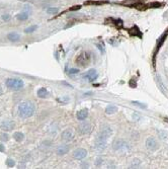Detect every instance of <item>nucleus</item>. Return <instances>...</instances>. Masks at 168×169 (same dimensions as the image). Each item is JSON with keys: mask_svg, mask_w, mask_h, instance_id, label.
Masks as SVG:
<instances>
[{"mask_svg": "<svg viewBox=\"0 0 168 169\" xmlns=\"http://www.w3.org/2000/svg\"><path fill=\"white\" fill-rule=\"evenodd\" d=\"M34 111H36V105L31 100H26L21 102L18 106V114L23 119H28L33 117Z\"/></svg>", "mask_w": 168, "mask_h": 169, "instance_id": "obj_1", "label": "nucleus"}, {"mask_svg": "<svg viewBox=\"0 0 168 169\" xmlns=\"http://www.w3.org/2000/svg\"><path fill=\"white\" fill-rule=\"evenodd\" d=\"M5 85L8 89L17 91V90L23 89L24 86V83L23 80L19 79V78H8L5 81Z\"/></svg>", "mask_w": 168, "mask_h": 169, "instance_id": "obj_2", "label": "nucleus"}, {"mask_svg": "<svg viewBox=\"0 0 168 169\" xmlns=\"http://www.w3.org/2000/svg\"><path fill=\"white\" fill-rule=\"evenodd\" d=\"M90 60H91L90 54L88 52H82L77 56L75 62L76 64L81 66V67H85V66H87L90 63Z\"/></svg>", "mask_w": 168, "mask_h": 169, "instance_id": "obj_3", "label": "nucleus"}, {"mask_svg": "<svg viewBox=\"0 0 168 169\" xmlns=\"http://www.w3.org/2000/svg\"><path fill=\"white\" fill-rule=\"evenodd\" d=\"M167 36H168V28H166V31H165L164 33H163L162 35L160 36V38L158 39V41H157L156 48H155L154 53H153V65H154V66H155V57H156L157 53L159 52L160 48H161V47H162V45H163V44H164L165 40H166V39H167Z\"/></svg>", "mask_w": 168, "mask_h": 169, "instance_id": "obj_4", "label": "nucleus"}, {"mask_svg": "<svg viewBox=\"0 0 168 169\" xmlns=\"http://www.w3.org/2000/svg\"><path fill=\"white\" fill-rule=\"evenodd\" d=\"M126 148H129L130 146L128 145L127 142H125L122 139H118V140H115L112 142V149L115 151H118V150H125Z\"/></svg>", "mask_w": 168, "mask_h": 169, "instance_id": "obj_5", "label": "nucleus"}, {"mask_svg": "<svg viewBox=\"0 0 168 169\" xmlns=\"http://www.w3.org/2000/svg\"><path fill=\"white\" fill-rule=\"evenodd\" d=\"M92 126L90 122H82L78 126V131L81 135H87L92 132Z\"/></svg>", "mask_w": 168, "mask_h": 169, "instance_id": "obj_6", "label": "nucleus"}, {"mask_svg": "<svg viewBox=\"0 0 168 169\" xmlns=\"http://www.w3.org/2000/svg\"><path fill=\"white\" fill-rule=\"evenodd\" d=\"M98 77V73L97 71H96L95 69H90L88 70L87 72H85L84 74L82 75V78L85 80H87V81H94V80L96 79V78Z\"/></svg>", "mask_w": 168, "mask_h": 169, "instance_id": "obj_7", "label": "nucleus"}, {"mask_svg": "<svg viewBox=\"0 0 168 169\" xmlns=\"http://www.w3.org/2000/svg\"><path fill=\"white\" fill-rule=\"evenodd\" d=\"M107 146V139L104 138H100V137H96V140H95V143H94V147L97 151H103L105 150Z\"/></svg>", "mask_w": 168, "mask_h": 169, "instance_id": "obj_8", "label": "nucleus"}, {"mask_svg": "<svg viewBox=\"0 0 168 169\" xmlns=\"http://www.w3.org/2000/svg\"><path fill=\"white\" fill-rule=\"evenodd\" d=\"M112 133H113V131H112V129L110 128V126H103L102 128H101L100 131H99V133H98L97 137L107 139V138H110V137L112 136Z\"/></svg>", "mask_w": 168, "mask_h": 169, "instance_id": "obj_9", "label": "nucleus"}, {"mask_svg": "<svg viewBox=\"0 0 168 169\" xmlns=\"http://www.w3.org/2000/svg\"><path fill=\"white\" fill-rule=\"evenodd\" d=\"M145 145H146V148H147L148 150H150V151H155V150H157V149L159 148V145H158L157 141L155 140L153 137H149V138L146 140Z\"/></svg>", "mask_w": 168, "mask_h": 169, "instance_id": "obj_10", "label": "nucleus"}, {"mask_svg": "<svg viewBox=\"0 0 168 169\" xmlns=\"http://www.w3.org/2000/svg\"><path fill=\"white\" fill-rule=\"evenodd\" d=\"M14 128H15V122L13 121H4L0 124V129L3 130V131H12Z\"/></svg>", "mask_w": 168, "mask_h": 169, "instance_id": "obj_11", "label": "nucleus"}, {"mask_svg": "<svg viewBox=\"0 0 168 169\" xmlns=\"http://www.w3.org/2000/svg\"><path fill=\"white\" fill-rule=\"evenodd\" d=\"M61 138H62V140L65 142H71L74 138V133L71 131V130L67 129V130H65V131L62 132Z\"/></svg>", "mask_w": 168, "mask_h": 169, "instance_id": "obj_12", "label": "nucleus"}, {"mask_svg": "<svg viewBox=\"0 0 168 169\" xmlns=\"http://www.w3.org/2000/svg\"><path fill=\"white\" fill-rule=\"evenodd\" d=\"M86 156H87V151H86V149H83V148H79L77 150L74 151L73 153V157L75 159H78V160L84 159Z\"/></svg>", "mask_w": 168, "mask_h": 169, "instance_id": "obj_13", "label": "nucleus"}, {"mask_svg": "<svg viewBox=\"0 0 168 169\" xmlns=\"http://www.w3.org/2000/svg\"><path fill=\"white\" fill-rule=\"evenodd\" d=\"M76 117H77V119H79V121H84V119H86L88 117V111L86 109H80V111H77Z\"/></svg>", "mask_w": 168, "mask_h": 169, "instance_id": "obj_14", "label": "nucleus"}, {"mask_svg": "<svg viewBox=\"0 0 168 169\" xmlns=\"http://www.w3.org/2000/svg\"><path fill=\"white\" fill-rule=\"evenodd\" d=\"M69 151V147L67 145H61V146H59L58 148L56 149V153L58 154V155H65L66 153Z\"/></svg>", "mask_w": 168, "mask_h": 169, "instance_id": "obj_15", "label": "nucleus"}, {"mask_svg": "<svg viewBox=\"0 0 168 169\" xmlns=\"http://www.w3.org/2000/svg\"><path fill=\"white\" fill-rule=\"evenodd\" d=\"M37 94H38V96L39 97V98H47V97L49 96V91L47 90V88L42 87L38 90Z\"/></svg>", "mask_w": 168, "mask_h": 169, "instance_id": "obj_16", "label": "nucleus"}, {"mask_svg": "<svg viewBox=\"0 0 168 169\" xmlns=\"http://www.w3.org/2000/svg\"><path fill=\"white\" fill-rule=\"evenodd\" d=\"M107 3V1H95V0H87L84 2V5H102Z\"/></svg>", "mask_w": 168, "mask_h": 169, "instance_id": "obj_17", "label": "nucleus"}, {"mask_svg": "<svg viewBox=\"0 0 168 169\" xmlns=\"http://www.w3.org/2000/svg\"><path fill=\"white\" fill-rule=\"evenodd\" d=\"M7 38H8V40L11 41V42H17V41L20 40V36H19L17 33H10V34H8Z\"/></svg>", "mask_w": 168, "mask_h": 169, "instance_id": "obj_18", "label": "nucleus"}, {"mask_svg": "<svg viewBox=\"0 0 168 169\" xmlns=\"http://www.w3.org/2000/svg\"><path fill=\"white\" fill-rule=\"evenodd\" d=\"M130 34L133 36H139V38H141V36H142V33H141L140 29L138 28V26H134V28H131L130 29Z\"/></svg>", "mask_w": 168, "mask_h": 169, "instance_id": "obj_19", "label": "nucleus"}, {"mask_svg": "<svg viewBox=\"0 0 168 169\" xmlns=\"http://www.w3.org/2000/svg\"><path fill=\"white\" fill-rule=\"evenodd\" d=\"M13 139L16 142H23L24 139V135L23 133H21V132H15V133L13 134Z\"/></svg>", "mask_w": 168, "mask_h": 169, "instance_id": "obj_20", "label": "nucleus"}, {"mask_svg": "<svg viewBox=\"0 0 168 169\" xmlns=\"http://www.w3.org/2000/svg\"><path fill=\"white\" fill-rule=\"evenodd\" d=\"M28 17H29V12H26V11L21 12V13H19L18 15L16 16V18L18 19V20H20V21L26 20Z\"/></svg>", "mask_w": 168, "mask_h": 169, "instance_id": "obj_21", "label": "nucleus"}, {"mask_svg": "<svg viewBox=\"0 0 168 169\" xmlns=\"http://www.w3.org/2000/svg\"><path fill=\"white\" fill-rule=\"evenodd\" d=\"M117 111H118V107L115 106V105H108L107 109H105V114H115Z\"/></svg>", "mask_w": 168, "mask_h": 169, "instance_id": "obj_22", "label": "nucleus"}, {"mask_svg": "<svg viewBox=\"0 0 168 169\" xmlns=\"http://www.w3.org/2000/svg\"><path fill=\"white\" fill-rule=\"evenodd\" d=\"M140 166H141V161L138 160V159H135L132 162V164H131L130 168H139Z\"/></svg>", "mask_w": 168, "mask_h": 169, "instance_id": "obj_23", "label": "nucleus"}, {"mask_svg": "<svg viewBox=\"0 0 168 169\" xmlns=\"http://www.w3.org/2000/svg\"><path fill=\"white\" fill-rule=\"evenodd\" d=\"M5 164H6L7 167H13V166L15 165V161L11 158H7L6 161H5Z\"/></svg>", "mask_w": 168, "mask_h": 169, "instance_id": "obj_24", "label": "nucleus"}, {"mask_svg": "<svg viewBox=\"0 0 168 169\" xmlns=\"http://www.w3.org/2000/svg\"><path fill=\"white\" fill-rule=\"evenodd\" d=\"M158 134H159V138L161 140H165V139L168 138V134L165 131H158Z\"/></svg>", "mask_w": 168, "mask_h": 169, "instance_id": "obj_25", "label": "nucleus"}, {"mask_svg": "<svg viewBox=\"0 0 168 169\" xmlns=\"http://www.w3.org/2000/svg\"><path fill=\"white\" fill-rule=\"evenodd\" d=\"M37 28H38V25H31V26H28V28H26V29H24V33H26V34H31V33H33V31H36Z\"/></svg>", "mask_w": 168, "mask_h": 169, "instance_id": "obj_26", "label": "nucleus"}, {"mask_svg": "<svg viewBox=\"0 0 168 169\" xmlns=\"http://www.w3.org/2000/svg\"><path fill=\"white\" fill-rule=\"evenodd\" d=\"M59 9L56 8V7H49L48 9H47V13L49 14H55V13H58Z\"/></svg>", "mask_w": 168, "mask_h": 169, "instance_id": "obj_27", "label": "nucleus"}, {"mask_svg": "<svg viewBox=\"0 0 168 169\" xmlns=\"http://www.w3.org/2000/svg\"><path fill=\"white\" fill-rule=\"evenodd\" d=\"M0 139H1L2 142H7V141H8V139H9V136L6 133H2L1 136H0Z\"/></svg>", "mask_w": 168, "mask_h": 169, "instance_id": "obj_28", "label": "nucleus"}, {"mask_svg": "<svg viewBox=\"0 0 168 169\" xmlns=\"http://www.w3.org/2000/svg\"><path fill=\"white\" fill-rule=\"evenodd\" d=\"M132 103H133V104H135V105H137V106L141 107V109H146V107H147V105H146V104H144V103H140L139 101H132Z\"/></svg>", "mask_w": 168, "mask_h": 169, "instance_id": "obj_29", "label": "nucleus"}, {"mask_svg": "<svg viewBox=\"0 0 168 169\" xmlns=\"http://www.w3.org/2000/svg\"><path fill=\"white\" fill-rule=\"evenodd\" d=\"M115 25H117L118 28H122L123 24L122 19H115Z\"/></svg>", "mask_w": 168, "mask_h": 169, "instance_id": "obj_30", "label": "nucleus"}, {"mask_svg": "<svg viewBox=\"0 0 168 169\" xmlns=\"http://www.w3.org/2000/svg\"><path fill=\"white\" fill-rule=\"evenodd\" d=\"M79 73V70L78 69H74V68H72V69L68 70V74L72 75V74H78Z\"/></svg>", "mask_w": 168, "mask_h": 169, "instance_id": "obj_31", "label": "nucleus"}, {"mask_svg": "<svg viewBox=\"0 0 168 169\" xmlns=\"http://www.w3.org/2000/svg\"><path fill=\"white\" fill-rule=\"evenodd\" d=\"M95 166H96V167H98V166H100L101 165V164H102V159H101V158H97V159H96V161H95Z\"/></svg>", "mask_w": 168, "mask_h": 169, "instance_id": "obj_32", "label": "nucleus"}, {"mask_svg": "<svg viewBox=\"0 0 168 169\" xmlns=\"http://www.w3.org/2000/svg\"><path fill=\"white\" fill-rule=\"evenodd\" d=\"M2 19H3L4 21H8L9 19H10V15H9V14H4V15H2Z\"/></svg>", "mask_w": 168, "mask_h": 169, "instance_id": "obj_33", "label": "nucleus"}, {"mask_svg": "<svg viewBox=\"0 0 168 169\" xmlns=\"http://www.w3.org/2000/svg\"><path fill=\"white\" fill-rule=\"evenodd\" d=\"M81 8V5H76V6H72L70 8V10L71 11H73V10H79V9Z\"/></svg>", "mask_w": 168, "mask_h": 169, "instance_id": "obj_34", "label": "nucleus"}, {"mask_svg": "<svg viewBox=\"0 0 168 169\" xmlns=\"http://www.w3.org/2000/svg\"><path fill=\"white\" fill-rule=\"evenodd\" d=\"M97 48L99 49V50H101V53H104V52H105V51H104V48H103L102 45H97Z\"/></svg>", "mask_w": 168, "mask_h": 169, "instance_id": "obj_35", "label": "nucleus"}, {"mask_svg": "<svg viewBox=\"0 0 168 169\" xmlns=\"http://www.w3.org/2000/svg\"><path fill=\"white\" fill-rule=\"evenodd\" d=\"M5 151V147L3 146V144L0 143V152H4Z\"/></svg>", "mask_w": 168, "mask_h": 169, "instance_id": "obj_36", "label": "nucleus"}, {"mask_svg": "<svg viewBox=\"0 0 168 169\" xmlns=\"http://www.w3.org/2000/svg\"><path fill=\"white\" fill-rule=\"evenodd\" d=\"M2 91H3V90H2V87H1V86H0V95H1V94H2Z\"/></svg>", "mask_w": 168, "mask_h": 169, "instance_id": "obj_37", "label": "nucleus"}]
</instances>
